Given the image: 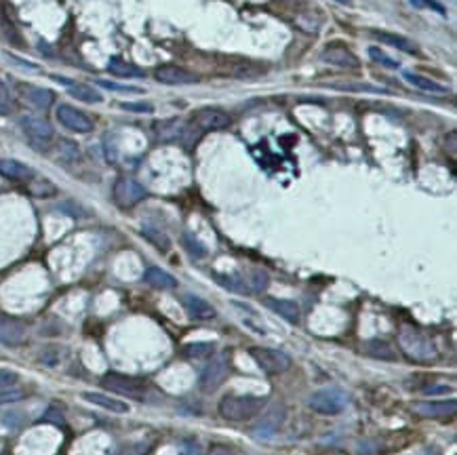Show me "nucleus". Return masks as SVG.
Masks as SVG:
<instances>
[{"label": "nucleus", "mask_w": 457, "mask_h": 455, "mask_svg": "<svg viewBox=\"0 0 457 455\" xmlns=\"http://www.w3.org/2000/svg\"><path fill=\"white\" fill-rule=\"evenodd\" d=\"M108 72L118 76V78H144L146 76V72L137 63H131V61H124V59H118V57L110 59Z\"/></svg>", "instance_id": "4be33fe9"}, {"label": "nucleus", "mask_w": 457, "mask_h": 455, "mask_svg": "<svg viewBox=\"0 0 457 455\" xmlns=\"http://www.w3.org/2000/svg\"><path fill=\"white\" fill-rule=\"evenodd\" d=\"M100 386L104 390H110L114 395H122V397H133L141 398L146 395V382L141 378H133V375H122V373H116L110 371L106 373L102 380H100Z\"/></svg>", "instance_id": "20e7f679"}, {"label": "nucleus", "mask_w": 457, "mask_h": 455, "mask_svg": "<svg viewBox=\"0 0 457 455\" xmlns=\"http://www.w3.org/2000/svg\"><path fill=\"white\" fill-rule=\"evenodd\" d=\"M194 122L203 131H222V129H228L230 124H232V118L222 108H203V110L196 112Z\"/></svg>", "instance_id": "9b49d317"}, {"label": "nucleus", "mask_w": 457, "mask_h": 455, "mask_svg": "<svg viewBox=\"0 0 457 455\" xmlns=\"http://www.w3.org/2000/svg\"><path fill=\"white\" fill-rule=\"evenodd\" d=\"M11 112H13V97L6 85L0 80V116H9Z\"/></svg>", "instance_id": "2f4dec72"}, {"label": "nucleus", "mask_w": 457, "mask_h": 455, "mask_svg": "<svg viewBox=\"0 0 457 455\" xmlns=\"http://www.w3.org/2000/svg\"><path fill=\"white\" fill-rule=\"evenodd\" d=\"M365 352L373 358H380V360H397V352L392 350V346L384 340H371L365 343Z\"/></svg>", "instance_id": "a878e982"}, {"label": "nucleus", "mask_w": 457, "mask_h": 455, "mask_svg": "<svg viewBox=\"0 0 457 455\" xmlns=\"http://www.w3.org/2000/svg\"><path fill=\"white\" fill-rule=\"evenodd\" d=\"M342 91H369V93H384V89L380 87H371V85H335Z\"/></svg>", "instance_id": "c9c22d12"}, {"label": "nucleus", "mask_w": 457, "mask_h": 455, "mask_svg": "<svg viewBox=\"0 0 457 455\" xmlns=\"http://www.w3.org/2000/svg\"><path fill=\"white\" fill-rule=\"evenodd\" d=\"M373 38H377L380 43H386L390 47H397L399 51H404V53H417V47L413 41L400 36V34H392V32H373Z\"/></svg>", "instance_id": "393cba45"}, {"label": "nucleus", "mask_w": 457, "mask_h": 455, "mask_svg": "<svg viewBox=\"0 0 457 455\" xmlns=\"http://www.w3.org/2000/svg\"><path fill=\"white\" fill-rule=\"evenodd\" d=\"M82 398L91 405H97L106 411H112V413H129L131 407L124 402V400H118V398L108 397V395H102V392H85Z\"/></svg>", "instance_id": "aec40b11"}, {"label": "nucleus", "mask_w": 457, "mask_h": 455, "mask_svg": "<svg viewBox=\"0 0 457 455\" xmlns=\"http://www.w3.org/2000/svg\"><path fill=\"white\" fill-rule=\"evenodd\" d=\"M457 409V402L451 400H419L413 405V411L421 417H430V419H436V417H447V415H453Z\"/></svg>", "instance_id": "2eb2a0df"}, {"label": "nucleus", "mask_w": 457, "mask_h": 455, "mask_svg": "<svg viewBox=\"0 0 457 455\" xmlns=\"http://www.w3.org/2000/svg\"><path fill=\"white\" fill-rule=\"evenodd\" d=\"M100 87L104 89H110V91H116V93H133V95H141L144 89L141 87H133V85H118V82H112V80H97Z\"/></svg>", "instance_id": "c756f323"}, {"label": "nucleus", "mask_w": 457, "mask_h": 455, "mask_svg": "<svg viewBox=\"0 0 457 455\" xmlns=\"http://www.w3.org/2000/svg\"><path fill=\"white\" fill-rule=\"evenodd\" d=\"M226 378H228V354H217L203 369L200 386H203V390L213 392V390H217L226 382Z\"/></svg>", "instance_id": "6e6552de"}, {"label": "nucleus", "mask_w": 457, "mask_h": 455, "mask_svg": "<svg viewBox=\"0 0 457 455\" xmlns=\"http://www.w3.org/2000/svg\"><path fill=\"white\" fill-rule=\"evenodd\" d=\"M268 284H270V277H268L266 270H251L249 277H247V287H249V291L262 293V291L268 289Z\"/></svg>", "instance_id": "c85d7f7f"}, {"label": "nucleus", "mask_w": 457, "mask_h": 455, "mask_svg": "<svg viewBox=\"0 0 457 455\" xmlns=\"http://www.w3.org/2000/svg\"><path fill=\"white\" fill-rule=\"evenodd\" d=\"M369 57L373 59V61H377V63H382V65H386V68H390V70H397L400 63L399 61H394L392 57H388L382 49H377V47H371L369 49Z\"/></svg>", "instance_id": "7c9ffc66"}, {"label": "nucleus", "mask_w": 457, "mask_h": 455, "mask_svg": "<svg viewBox=\"0 0 457 455\" xmlns=\"http://www.w3.org/2000/svg\"><path fill=\"white\" fill-rule=\"evenodd\" d=\"M53 80H58L59 85H63L72 97H76L78 102H85V104H102L104 102V95L91 87V85H82V82H74L70 78H63V76H53Z\"/></svg>", "instance_id": "f3484780"}, {"label": "nucleus", "mask_w": 457, "mask_h": 455, "mask_svg": "<svg viewBox=\"0 0 457 455\" xmlns=\"http://www.w3.org/2000/svg\"><path fill=\"white\" fill-rule=\"evenodd\" d=\"M120 108L122 110H129V112H152L154 108L150 106V104H120Z\"/></svg>", "instance_id": "58836bf2"}, {"label": "nucleus", "mask_w": 457, "mask_h": 455, "mask_svg": "<svg viewBox=\"0 0 457 455\" xmlns=\"http://www.w3.org/2000/svg\"><path fill=\"white\" fill-rule=\"evenodd\" d=\"M451 390H453L451 386H432V388L428 386V388L424 390V395H426V397H434V395H445V392H451Z\"/></svg>", "instance_id": "ea45409f"}, {"label": "nucleus", "mask_w": 457, "mask_h": 455, "mask_svg": "<svg viewBox=\"0 0 457 455\" xmlns=\"http://www.w3.org/2000/svg\"><path fill=\"white\" fill-rule=\"evenodd\" d=\"M0 175L13 181H28L34 177V171L15 159H0Z\"/></svg>", "instance_id": "a211bd4d"}, {"label": "nucleus", "mask_w": 457, "mask_h": 455, "mask_svg": "<svg viewBox=\"0 0 457 455\" xmlns=\"http://www.w3.org/2000/svg\"><path fill=\"white\" fill-rule=\"evenodd\" d=\"M348 402H350V397H348V392L342 390V388L318 390L308 400L310 409L316 411V413H321V415H338V413H342L343 409L348 407Z\"/></svg>", "instance_id": "39448f33"}, {"label": "nucleus", "mask_w": 457, "mask_h": 455, "mask_svg": "<svg viewBox=\"0 0 457 455\" xmlns=\"http://www.w3.org/2000/svg\"><path fill=\"white\" fill-rule=\"evenodd\" d=\"M215 352V343L213 341H194L183 346V356L188 358H211Z\"/></svg>", "instance_id": "bb28decb"}, {"label": "nucleus", "mask_w": 457, "mask_h": 455, "mask_svg": "<svg viewBox=\"0 0 457 455\" xmlns=\"http://www.w3.org/2000/svg\"><path fill=\"white\" fill-rule=\"evenodd\" d=\"M59 146H61V154L65 161H78V146L74 141L63 139V141H59Z\"/></svg>", "instance_id": "f704fd0d"}, {"label": "nucleus", "mask_w": 457, "mask_h": 455, "mask_svg": "<svg viewBox=\"0 0 457 455\" xmlns=\"http://www.w3.org/2000/svg\"><path fill=\"white\" fill-rule=\"evenodd\" d=\"M266 306L276 312L279 316H283L289 323H297L299 321V306L293 299H281V297H266L264 299Z\"/></svg>", "instance_id": "6ab92c4d"}, {"label": "nucleus", "mask_w": 457, "mask_h": 455, "mask_svg": "<svg viewBox=\"0 0 457 455\" xmlns=\"http://www.w3.org/2000/svg\"><path fill=\"white\" fill-rule=\"evenodd\" d=\"M249 356L255 360V365L270 373V375H279V373H285L291 369V356L281 352V350H274V348H262V346H253L249 348Z\"/></svg>", "instance_id": "7ed1b4c3"}, {"label": "nucleus", "mask_w": 457, "mask_h": 455, "mask_svg": "<svg viewBox=\"0 0 457 455\" xmlns=\"http://www.w3.org/2000/svg\"><path fill=\"white\" fill-rule=\"evenodd\" d=\"M400 348L415 360H428V358H434L436 356V350L434 346L430 343V340L413 333V331H402L399 338Z\"/></svg>", "instance_id": "1a4fd4ad"}, {"label": "nucleus", "mask_w": 457, "mask_h": 455, "mask_svg": "<svg viewBox=\"0 0 457 455\" xmlns=\"http://www.w3.org/2000/svg\"><path fill=\"white\" fill-rule=\"evenodd\" d=\"M23 392L19 390H0V405H9V402H15V400H21Z\"/></svg>", "instance_id": "e433bc0d"}, {"label": "nucleus", "mask_w": 457, "mask_h": 455, "mask_svg": "<svg viewBox=\"0 0 457 455\" xmlns=\"http://www.w3.org/2000/svg\"><path fill=\"white\" fill-rule=\"evenodd\" d=\"M141 234L158 249V251H163V253H167L169 249H171V240H169V236L165 234V232H161V230H154V228L146 226L141 230Z\"/></svg>", "instance_id": "cd10ccee"}, {"label": "nucleus", "mask_w": 457, "mask_h": 455, "mask_svg": "<svg viewBox=\"0 0 457 455\" xmlns=\"http://www.w3.org/2000/svg\"><path fill=\"white\" fill-rule=\"evenodd\" d=\"M144 281L154 289H175L177 287V279L171 277L169 272H165L163 268H156V266H150L144 272Z\"/></svg>", "instance_id": "5701e85b"}, {"label": "nucleus", "mask_w": 457, "mask_h": 455, "mask_svg": "<svg viewBox=\"0 0 457 455\" xmlns=\"http://www.w3.org/2000/svg\"><path fill=\"white\" fill-rule=\"evenodd\" d=\"M21 129L26 133V137L30 139V144L36 150H47L55 137L53 124L45 118V116H36V114H26L21 118Z\"/></svg>", "instance_id": "f03ea898"}, {"label": "nucleus", "mask_w": 457, "mask_h": 455, "mask_svg": "<svg viewBox=\"0 0 457 455\" xmlns=\"http://www.w3.org/2000/svg\"><path fill=\"white\" fill-rule=\"evenodd\" d=\"M183 242H186V247H188V251H190L192 255H196V257H205V255H207V249H205L198 240H194L190 234H183Z\"/></svg>", "instance_id": "473e14b6"}, {"label": "nucleus", "mask_w": 457, "mask_h": 455, "mask_svg": "<svg viewBox=\"0 0 457 455\" xmlns=\"http://www.w3.org/2000/svg\"><path fill=\"white\" fill-rule=\"evenodd\" d=\"M183 131H186V124H183L181 118H169V120H158V122H154V133H156V137L163 139V141H171V139L181 137Z\"/></svg>", "instance_id": "412c9836"}, {"label": "nucleus", "mask_w": 457, "mask_h": 455, "mask_svg": "<svg viewBox=\"0 0 457 455\" xmlns=\"http://www.w3.org/2000/svg\"><path fill=\"white\" fill-rule=\"evenodd\" d=\"M19 382V375L11 369H0V390H6Z\"/></svg>", "instance_id": "72a5a7b5"}, {"label": "nucleus", "mask_w": 457, "mask_h": 455, "mask_svg": "<svg viewBox=\"0 0 457 455\" xmlns=\"http://www.w3.org/2000/svg\"><path fill=\"white\" fill-rule=\"evenodd\" d=\"M404 80L409 85L421 89V91H428V93H447L449 91L445 85H441V82H436V80H432V78H428L424 74H417V72H404Z\"/></svg>", "instance_id": "b1692460"}, {"label": "nucleus", "mask_w": 457, "mask_h": 455, "mask_svg": "<svg viewBox=\"0 0 457 455\" xmlns=\"http://www.w3.org/2000/svg\"><path fill=\"white\" fill-rule=\"evenodd\" d=\"M266 407V398L224 397L220 400V415L228 422H249Z\"/></svg>", "instance_id": "f257e3e1"}, {"label": "nucleus", "mask_w": 457, "mask_h": 455, "mask_svg": "<svg viewBox=\"0 0 457 455\" xmlns=\"http://www.w3.org/2000/svg\"><path fill=\"white\" fill-rule=\"evenodd\" d=\"M181 306H183V310L188 312V316L190 318H194V321H211V318H215V308L207 301V299H203V297H198V295H192V293H186L183 297H181Z\"/></svg>", "instance_id": "dca6fc26"}, {"label": "nucleus", "mask_w": 457, "mask_h": 455, "mask_svg": "<svg viewBox=\"0 0 457 455\" xmlns=\"http://www.w3.org/2000/svg\"><path fill=\"white\" fill-rule=\"evenodd\" d=\"M154 78L161 82V85H169V87H181V85H196L198 82V76L179 68V65H161L154 70Z\"/></svg>", "instance_id": "9d476101"}, {"label": "nucleus", "mask_w": 457, "mask_h": 455, "mask_svg": "<svg viewBox=\"0 0 457 455\" xmlns=\"http://www.w3.org/2000/svg\"><path fill=\"white\" fill-rule=\"evenodd\" d=\"M413 4H417V6H432L434 11H439V13H445V9L439 4V2H434V0H411Z\"/></svg>", "instance_id": "a19ab883"}, {"label": "nucleus", "mask_w": 457, "mask_h": 455, "mask_svg": "<svg viewBox=\"0 0 457 455\" xmlns=\"http://www.w3.org/2000/svg\"><path fill=\"white\" fill-rule=\"evenodd\" d=\"M321 59L329 65H338V68H350L356 70L360 65L358 57L354 55L345 45H327L321 53Z\"/></svg>", "instance_id": "ddd939ff"}, {"label": "nucleus", "mask_w": 457, "mask_h": 455, "mask_svg": "<svg viewBox=\"0 0 457 455\" xmlns=\"http://www.w3.org/2000/svg\"><path fill=\"white\" fill-rule=\"evenodd\" d=\"M209 455H232V451H230L228 447H224V445H213Z\"/></svg>", "instance_id": "79ce46f5"}, {"label": "nucleus", "mask_w": 457, "mask_h": 455, "mask_svg": "<svg viewBox=\"0 0 457 455\" xmlns=\"http://www.w3.org/2000/svg\"><path fill=\"white\" fill-rule=\"evenodd\" d=\"M58 120L70 131L74 133H91L95 129V122L89 114H85L82 110L70 106V104H59L58 110H55Z\"/></svg>", "instance_id": "0eeeda50"}, {"label": "nucleus", "mask_w": 457, "mask_h": 455, "mask_svg": "<svg viewBox=\"0 0 457 455\" xmlns=\"http://www.w3.org/2000/svg\"><path fill=\"white\" fill-rule=\"evenodd\" d=\"M28 338L26 325L15 316H0V343L4 346H19Z\"/></svg>", "instance_id": "f8f14e48"}, {"label": "nucleus", "mask_w": 457, "mask_h": 455, "mask_svg": "<svg viewBox=\"0 0 457 455\" xmlns=\"http://www.w3.org/2000/svg\"><path fill=\"white\" fill-rule=\"evenodd\" d=\"M19 93L26 104H30L36 110H49L55 102V93L45 89V87H34V85H19Z\"/></svg>", "instance_id": "4468645a"}, {"label": "nucleus", "mask_w": 457, "mask_h": 455, "mask_svg": "<svg viewBox=\"0 0 457 455\" xmlns=\"http://www.w3.org/2000/svg\"><path fill=\"white\" fill-rule=\"evenodd\" d=\"M146 196L148 190L131 177H120L114 183V203L120 209H131L139 205Z\"/></svg>", "instance_id": "423d86ee"}, {"label": "nucleus", "mask_w": 457, "mask_h": 455, "mask_svg": "<svg viewBox=\"0 0 457 455\" xmlns=\"http://www.w3.org/2000/svg\"><path fill=\"white\" fill-rule=\"evenodd\" d=\"M43 422H53V424H58V426H63V424H65L63 415L59 413L55 407H49V411L43 415Z\"/></svg>", "instance_id": "4c0bfd02"}]
</instances>
